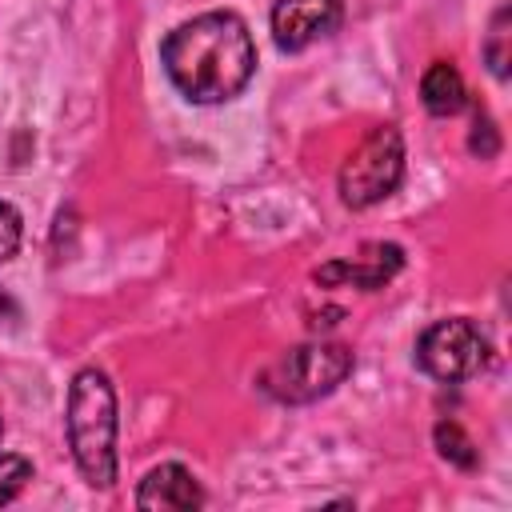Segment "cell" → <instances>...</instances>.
<instances>
[{
	"label": "cell",
	"instance_id": "9a60e30c",
	"mask_svg": "<svg viewBox=\"0 0 512 512\" xmlns=\"http://www.w3.org/2000/svg\"><path fill=\"white\" fill-rule=\"evenodd\" d=\"M8 312H12V300H8V296H4V292H0V320H4V316H8Z\"/></svg>",
	"mask_w": 512,
	"mask_h": 512
},
{
	"label": "cell",
	"instance_id": "277c9868",
	"mask_svg": "<svg viewBox=\"0 0 512 512\" xmlns=\"http://www.w3.org/2000/svg\"><path fill=\"white\" fill-rule=\"evenodd\" d=\"M404 180V140L392 124H380L340 168V200L348 208H372L388 200Z\"/></svg>",
	"mask_w": 512,
	"mask_h": 512
},
{
	"label": "cell",
	"instance_id": "5b68a950",
	"mask_svg": "<svg viewBox=\"0 0 512 512\" xmlns=\"http://www.w3.org/2000/svg\"><path fill=\"white\" fill-rule=\"evenodd\" d=\"M416 364L432 380L460 384L488 364V340L472 320H436L416 340Z\"/></svg>",
	"mask_w": 512,
	"mask_h": 512
},
{
	"label": "cell",
	"instance_id": "8fae6325",
	"mask_svg": "<svg viewBox=\"0 0 512 512\" xmlns=\"http://www.w3.org/2000/svg\"><path fill=\"white\" fill-rule=\"evenodd\" d=\"M432 440H436V452H440L448 464H456V468H476V464H480L476 444L468 440V432H464L456 420H440L436 432H432Z\"/></svg>",
	"mask_w": 512,
	"mask_h": 512
},
{
	"label": "cell",
	"instance_id": "52a82bcc",
	"mask_svg": "<svg viewBox=\"0 0 512 512\" xmlns=\"http://www.w3.org/2000/svg\"><path fill=\"white\" fill-rule=\"evenodd\" d=\"M400 268H404L400 244H364L360 256H352V260H328V264H320L312 276H316V284H324V288H348V284H352V288L372 292V288L388 284Z\"/></svg>",
	"mask_w": 512,
	"mask_h": 512
},
{
	"label": "cell",
	"instance_id": "6da1fadb",
	"mask_svg": "<svg viewBox=\"0 0 512 512\" xmlns=\"http://www.w3.org/2000/svg\"><path fill=\"white\" fill-rule=\"evenodd\" d=\"M160 60L188 100L220 104L252 80L256 44L236 12H204L164 36Z\"/></svg>",
	"mask_w": 512,
	"mask_h": 512
},
{
	"label": "cell",
	"instance_id": "7a4b0ae2",
	"mask_svg": "<svg viewBox=\"0 0 512 512\" xmlns=\"http://www.w3.org/2000/svg\"><path fill=\"white\" fill-rule=\"evenodd\" d=\"M68 448L92 488L116 484V392L100 368H80L68 388Z\"/></svg>",
	"mask_w": 512,
	"mask_h": 512
},
{
	"label": "cell",
	"instance_id": "9c48e42d",
	"mask_svg": "<svg viewBox=\"0 0 512 512\" xmlns=\"http://www.w3.org/2000/svg\"><path fill=\"white\" fill-rule=\"evenodd\" d=\"M420 100H424V108L432 116H456L464 108V100H468L460 68L448 64V60H432L424 68V76H420Z\"/></svg>",
	"mask_w": 512,
	"mask_h": 512
},
{
	"label": "cell",
	"instance_id": "30bf717a",
	"mask_svg": "<svg viewBox=\"0 0 512 512\" xmlns=\"http://www.w3.org/2000/svg\"><path fill=\"white\" fill-rule=\"evenodd\" d=\"M512 8L500 4L496 16H492V28H488V40H484V60L492 68V76L508 80V64H512Z\"/></svg>",
	"mask_w": 512,
	"mask_h": 512
},
{
	"label": "cell",
	"instance_id": "5bb4252c",
	"mask_svg": "<svg viewBox=\"0 0 512 512\" xmlns=\"http://www.w3.org/2000/svg\"><path fill=\"white\" fill-rule=\"evenodd\" d=\"M20 240H24V224H20V212H16L12 204H4V200H0V264L16 256Z\"/></svg>",
	"mask_w": 512,
	"mask_h": 512
},
{
	"label": "cell",
	"instance_id": "3957f363",
	"mask_svg": "<svg viewBox=\"0 0 512 512\" xmlns=\"http://www.w3.org/2000/svg\"><path fill=\"white\" fill-rule=\"evenodd\" d=\"M348 372H352V352L344 344L312 340V344H296L280 360H272L268 372L260 376V384L280 404H308V400L328 396Z\"/></svg>",
	"mask_w": 512,
	"mask_h": 512
},
{
	"label": "cell",
	"instance_id": "2e32d148",
	"mask_svg": "<svg viewBox=\"0 0 512 512\" xmlns=\"http://www.w3.org/2000/svg\"><path fill=\"white\" fill-rule=\"evenodd\" d=\"M0 440H4V420H0Z\"/></svg>",
	"mask_w": 512,
	"mask_h": 512
},
{
	"label": "cell",
	"instance_id": "ba28073f",
	"mask_svg": "<svg viewBox=\"0 0 512 512\" xmlns=\"http://www.w3.org/2000/svg\"><path fill=\"white\" fill-rule=\"evenodd\" d=\"M200 504H204V492H200V484L192 480V472L184 464H160V468H152L140 480V492H136V508H148V512L200 508Z\"/></svg>",
	"mask_w": 512,
	"mask_h": 512
},
{
	"label": "cell",
	"instance_id": "8992f818",
	"mask_svg": "<svg viewBox=\"0 0 512 512\" xmlns=\"http://www.w3.org/2000/svg\"><path fill=\"white\" fill-rule=\"evenodd\" d=\"M344 20L340 0H280L272 8V40L284 52H300L320 36H332Z\"/></svg>",
	"mask_w": 512,
	"mask_h": 512
},
{
	"label": "cell",
	"instance_id": "7c38bea8",
	"mask_svg": "<svg viewBox=\"0 0 512 512\" xmlns=\"http://www.w3.org/2000/svg\"><path fill=\"white\" fill-rule=\"evenodd\" d=\"M32 480V464L24 456H0V504L16 500Z\"/></svg>",
	"mask_w": 512,
	"mask_h": 512
},
{
	"label": "cell",
	"instance_id": "4fadbf2b",
	"mask_svg": "<svg viewBox=\"0 0 512 512\" xmlns=\"http://www.w3.org/2000/svg\"><path fill=\"white\" fill-rule=\"evenodd\" d=\"M468 148H472L480 160H488V156H496V152H500V132H496V124H492V116H488V112H476V120H472V136H468Z\"/></svg>",
	"mask_w": 512,
	"mask_h": 512
}]
</instances>
